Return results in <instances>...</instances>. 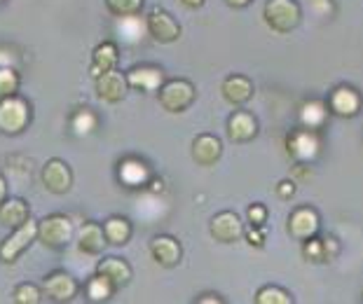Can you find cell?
Segmentation results:
<instances>
[{
  "label": "cell",
  "mask_w": 363,
  "mask_h": 304,
  "mask_svg": "<svg viewBox=\"0 0 363 304\" xmlns=\"http://www.w3.org/2000/svg\"><path fill=\"white\" fill-rule=\"evenodd\" d=\"M118 61H120V50L118 45L113 40H106L101 45L94 47L91 52V77H99L101 73H108V70L118 68Z\"/></svg>",
  "instance_id": "22"
},
{
  "label": "cell",
  "mask_w": 363,
  "mask_h": 304,
  "mask_svg": "<svg viewBox=\"0 0 363 304\" xmlns=\"http://www.w3.org/2000/svg\"><path fill=\"white\" fill-rule=\"evenodd\" d=\"M185 7H190V10H199V7L204 5V0H181Z\"/></svg>",
  "instance_id": "38"
},
{
  "label": "cell",
  "mask_w": 363,
  "mask_h": 304,
  "mask_svg": "<svg viewBox=\"0 0 363 304\" xmlns=\"http://www.w3.org/2000/svg\"><path fill=\"white\" fill-rule=\"evenodd\" d=\"M225 3L230 5V7H246L251 3V0H225Z\"/></svg>",
  "instance_id": "40"
},
{
  "label": "cell",
  "mask_w": 363,
  "mask_h": 304,
  "mask_svg": "<svg viewBox=\"0 0 363 304\" xmlns=\"http://www.w3.org/2000/svg\"><path fill=\"white\" fill-rule=\"evenodd\" d=\"M40 181H43L45 190H48V192L66 194L73 187V171L64 159L52 157V159L45 162V167L40 171Z\"/></svg>",
  "instance_id": "9"
},
{
  "label": "cell",
  "mask_w": 363,
  "mask_h": 304,
  "mask_svg": "<svg viewBox=\"0 0 363 304\" xmlns=\"http://www.w3.org/2000/svg\"><path fill=\"white\" fill-rule=\"evenodd\" d=\"M192 159L199 167H213L216 162L223 157V143L218 136L213 134H199L192 140Z\"/></svg>",
  "instance_id": "17"
},
{
  "label": "cell",
  "mask_w": 363,
  "mask_h": 304,
  "mask_svg": "<svg viewBox=\"0 0 363 304\" xmlns=\"http://www.w3.org/2000/svg\"><path fill=\"white\" fill-rule=\"evenodd\" d=\"M328 108L323 101H316V98H307L300 103L298 108V122L300 127H307V129H321L323 124L328 120Z\"/></svg>",
  "instance_id": "23"
},
{
  "label": "cell",
  "mask_w": 363,
  "mask_h": 304,
  "mask_svg": "<svg viewBox=\"0 0 363 304\" xmlns=\"http://www.w3.org/2000/svg\"><path fill=\"white\" fill-rule=\"evenodd\" d=\"M337 253H340V244L333 237L319 239L314 234V237L307 239L305 246H303V255H305L307 262H330Z\"/></svg>",
  "instance_id": "21"
},
{
  "label": "cell",
  "mask_w": 363,
  "mask_h": 304,
  "mask_svg": "<svg viewBox=\"0 0 363 304\" xmlns=\"http://www.w3.org/2000/svg\"><path fill=\"white\" fill-rule=\"evenodd\" d=\"M293 298L279 286H265L256 293V304H291Z\"/></svg>",
  "instance_id": "31"
},
{
  "label": "cell",
  "mask_w": 363,
  "mask_h": 304,
  "mask_svg": "<svg viewBox=\"0 0 363 304\" xmlns=\"http://www.w3.org/2000/svg\"><path fill=\"white\" fill-rule=\"evenodd\" d=\"M30 218L28 201L21 197H5V201L0 204V225L7 230H14L19 225H24Z\"/></svg>",
  "instance_id": "20"
},
{
  "label": "cell",
  "mask_w": 363,
  "mask_h": 304,
  "mask_svg": "<svg viewBox=\"0 0 363 304\" xmlns=\"http://www.w3.org/2000/svg\"><path fill=\"white\" fill-rule=\"evenodd\" d=\"M361 106H363V98L361 94L350 87V84H340L333 91H330V98H328V111L337 115V117H357L361 113Z\"/></svg>",
  "instance_id": "12"
},
{
  "label": "cell",
  "mask_w": 363,
  "mask_h": 304,
  "mask_svg": "<svg viewBox=\"0 0 363 304\" xmlns=\"http://www.w3.org/2000/svg\"><path fill=\"white\" fill-rule=\"evenodd\" d=\"M319 232V213L312 206H300L289 215V234L298 241L312 239Z\"/></svg>",
  "instance_id": "13"
},
{
  "label": "cell",
  "mask_w": 363,
  "mask_h": 304,
  "mask_svg": "<svg viewBox=\"0 0 363 304\" xmlns=\"http://www.w3.org/2000/svg\"><path fill=\"white\" fill-rule=\"evenodd\" d=\"M75 227L71 218L64 213H50L43 220H38V241L52 251H61L73 241Z\"/></svg>",
  "instance_id": "2"
},
{
  "label": "cell",
  "mask_w": 363,
  "mask_h": 304,
  "mask_svg": "<svg viewBox=\"0 0 363 304\" xmlns=\"http://www.w3.org/2000/svg\"><path fill=\"white\" fill-rule=\"evenodd\" d=\"M145 21H141L134 14V17H118V33L120 40H125L127 45H136L145 33Z\"/></svg>",
  "instance_id": "28"
},
{
  "label": "cell",
  "mask_w": 363,
  "mask_h": 304,
  "mask_svg": "<svg viewBox=\"0 0 363 304\" xmlns=\"http://www.w3.org/2000/svg\"><path fill=\"white\" fill-rule=\"evenodd\" d=\"M106 7L113 17H134L141 12L143 0H106Z\"/></svg>",
  "instance_id": "33"
},
{
  "label": "cell",
  "mask_w": 363,
  "mask_h": 304,
  "mask_svg": "<svg viewBox=\"0 0 363 304\" xmlns=\"http://www.w3.org/2000/svg\"><path fill=\"white\" fill-rule=\"evenodd\" d=\"M298 190V185L293 183V181H281L279 185H277V197H281V199H291L293 194H296Z\"/></svg>",
  "instance_id": "36"
},
{
  "label": "cell",
  "mask_w": 363,
  "mask_h": 304,
  "mask_svg": "<svg viewBox=\"0 0 363 304\" xmlns=\"http://www.w3.org/2000/svg\"><path fill=\"white\" fill-rule=\"evenodd\" d=\"M5 197H7V181L3 176H0V204L5 201Z\"/></svg>",
  "instance_id": "39"
},
{
  "label": "cell",
  "mask_w": 363,
  "mask_h": 304,
  "mask_svg": "<svg viewBox=\"0 0 363 304\" xmlns=\"http://www.w3.org/2000/svg\"><path fill=\"white\" fill-rule=\"evenodd\" d=\"M21 87V77L12 66H0V98L14 96Z\"/></svg>",
  "instance_id": "30"
},
{
  "label": "cell",
  "mask_w": 363,
  "mask_h": 304,
  "mask_svg": "<svg viewBox=\"0 0 363 304\" xmlns=\"http://www.w3.org/2000/svg\"><path fill=\"white\" fill-rule=\"evenodd\" d=\"M246 218H249V225H265L267 208L262 204H251L249 210H246Z\"/></svg>",
  "instance_id": "35"
},
{
  "label": "cell",
  "mask_w": 363,
  "mask_h": 304,
  "mask_svg": "<svg viewBox=\"0 0 363 304\" xmlns=\"http://www.w3.org/2000/svg\"><path fill=\"white\" fill-rule=\"evenodd\" d=\"M220 91L230 106H244L253 96V82L246 75H228L223 80Z\"/></svg>",
  "instance_id": "19"
},
{
  "label": "cell",
  "mask_w": 363,
  "mask_h": 304,
  "mask_svg": "<svg viewBox=\"0 0 363 304\" xmlns=\"http://www.w3.org/2000/svg\"><path fill=\"white\" fill-rule=\"evenodd\" d=\"M228 138L233 143H249L258 136V120L249 111H235L228 117Z\"/></svg>",
  "instance_id": "14"
},
{
  "label": "cell",
  "mask_w": 363,
  "mask_h": 304,
  "mask_svg": "<svg viewBox=\"0 0 363 304\" xmlns=\"http://www.w3.org/2000/svg\"><path fill=\"white\" fill-rule=\"evenodd\" d=\"M94 91H96L99 98L106 101V103H120L129 91L127 75L120 73L118 68L108 70V73H101L99 77H94Z\"/></svg>",
  "instance_id": "11"
},
{
  "label": "cell",
  "mask_w": 363,
  "mask_h": 304,
  "mask_svg": "<svg viewBox=\"0 0 363 304\" xmlns=\"http://www.w3.org/2000/svg\"><path fill=\"white\" fill-rule=\"evenodd\" d=\"M286 152L298 164H310L321 154V136L319 129L298 127L286 136Z\"/></svg>",
  "instance_id": "4"
},
{
  "label": "cell",
  "mask_w": 363,
  "mask_h": 304,
  "mask_svg": "<svg viewBox=\"0 0 363 304\" xmlns=\"http://www.w3.org/2000/svg\"><path fill=\"white\" fill-rule=\"evenodd\" d=\"M127 82L131 89L138 91H160V87L164 84V73L157 66H134L131 70H127Z\"/></svg>",
  "instance_id": "16"
},
{
  "label": "cell",
  "mask_w": 363,
  "mask_h": 304,
  "mask_svg": "<svg viewBox=\"0 0 363 304\" xmlns=\"http://www.w3.org/2000/svg\"><path fill=\"white\" fill-rule=\"evenodd\" d=\"M12 300L17 304H40L43 302V291L35 283L26 281V283H19L17 288H14Z\"/></svg>",
  "instance_id": "32"
},
{
  "label": "cell",
  "mask_w": 363,
  "mask_h": 304,
  "mask_svg": "<svg viewBox=\"0 0 363 304\" xmlns=\"http://www.w3.org/2000/svg\"><path fill=\"white\" fill-rule=\"evenodd\" d=\"M30 124V106L19 94L0 98V134L19 136Z\"/></svg>",
  "instance_id": "3"
},
{
  "label": "cell",
  "mask_w": 363,
  "mask_h": 304,
  "mask_svg": "<svg viewBox=\"0 0 363 304\" xmlns=\"http://www.w3.org/2000/svg\"><path fill=\"white\" fill-rule=\"evenodd\" d=\"M150 255L160 267H176L183 257V248L179 239L169 237V234H160L150 241Z\"/></svg>",
  "instance_id": "15"
},
{
  "label": "cell",
  "mask_w": 363,
  "mask_h": 304,
  "mask_svg": "<svg viewBox=\"0 0 363 304\" xmlns=\"http://www.w3.org/2000/svg\"><path fill=\"white\" fill-rule=\"evenodd\" d=\"M96 124H99V117L94 111H89V108H80V111L71 117V129L75 136H89L91 131L96 129Z\"/></svg>",
  "instance_id": "29"
},
{
  "label": "cell",
  "mask_w": 363,
  "mask_h": 304,
  "mask_svg": "<svg viewBox=\"0 0 363 304\" xmlns=\"http://www.w3.org/2000/svg\"><path fill=\"white\" fill-rule=\"evenodd\" d=\"M0 3H3V0H0Z\"/></svg>",
  "instance_id": "41"
},
{
  "label": "cell",
  "mask_w": 363,
  "mask_h": 304,
  "mask_svg": "<svg viewBox=\"0 0 363 304\" xmlns=\"http://www.w3.org/2000/svg\"><path fill=\"white\" fill-rule=\"evenodd\" d=\"M96 271L111 278L118 291L120 288H125L131 281V267H129L127 260H122V257H106V260H101L96 264Z\"/></svg>",
  "instance_id": "24"
},
{
  "label": "cell",
  "mask_w": 363,
  "mask_h": 304,
  "mask_svg": "<svg viewBox=\"0 0 363 304\" xmlns=\"http://www.w3.org/2000/svg\"><path fill=\"white\" fill-rule=\"evenodd\" d=\"M265 234H267V227H265V225H251L249 230H244L246 241H249L251 246H256V248L265 244Z\"/></svg>",
  "instance_id": "34"
},
{
  "label": "cell",
  "mask_w": 363,
  "mask_h": 304,
  "mask_svg": "<svg viewBox=\"0 0 363 304\" xmlns=\"http://www.w3.org/2000/svg\"><path fill=\"white\" fill-rule=\"evenodd\" d=\"M195 84L188 80H167L157 91V101L160 106L164 108L167 113H185L188 108L195 103Z\"/></svg>",
  "instance_id": "5"
},
{
  "label": "cell",
  "mask_w": 363,
  "mask_h": 304,
  "mask_svg": "<svg viewBox=\"0 0 363 304\" xmlns=\"http://www.w3.org/2000/svg\"><path fill=\"white\" fill-rule=\"evenodd\" d=\"M131 232H134V227H131V223L127 220V218H122V215H111L104 223L106 241L111 246H125L127 241L131 239Z\"/></svg>",
  "instance_id": "26"
},
{
  "label": "cell",
  "mask_w": 363,
  "mask_h": 304,
  "mask_svg": "<svg viewBox=\"0 0 363 304\" xmlns=\"http://www.w3.org/2000/svg\"><path fill=\"white\" fill-rule=\"evenodd\" d=\"M262 19L274 33L289 35L303 23V12L296 0H267L262 7Z\"/></svg>",
  "instance_id": "1"
},
{
  "label": "cell",
  "mask_w": 363,
  "mask_h": 304,
  "mask_svg": "<svg viewBox=\"0 0 363 304\" xmlns=\"http://www.w3.org/2000/svg\"><path fill=\"white\" fill-rule=\"evenodd\" d=\"M115 291H118V288L113 286V281L108 278V276H104V274H99V271L87 281V286H84V293H87V298L91 302H106V300H111Z\"/></svg>",
  "instance_id": "27"
},
{
  "label": "cell",
  "mask_w": 363,
  "mask_h": 304,
  "mask_svg": "<svg viewBox=\"0 0 363 304\" xmlns=\"http://www.w3.org/2000/svg\"><path fill=\"white\" fill-rule=\"evenodd\" d=\"M108 246L104 225L99 223H84L78 232V251L84 255H101Z\"/></svg>",
  "instance_id": "18"
},
{
  "label": "cell",
  "mask_w": 363,
  "mask_h": 304,
  "mask_svg": "<svg viewBox=\"0 0 363 304\" xmlns=\"http://www.w3.org/2000/svg\"><path fill=\"white\" fill-rule=\"evenodd\" d=\"M197 304H204V302H216V304H223V298H218V295H213V293H204V295H199V298L195 300Z\"/></svg>",
  "instance_id": "37"
},
{
  "label": "cell",
  "mask_w": 363,
  "mask_h": 304,
  "mask_svg": "<svg viewBox=\"0 0 363 304\" xmlns=\"http://www.w3.org/2000/svg\"><path fill=\"white\" fill-rule=\"evenodd\" d=\"M208 232L218 244H235L244 237V223L235 210H220L208 223Z\"/></svg>",
  "instance_id": "10"
},
{
  "label": "cell",
  "mask_w": 363,
  "mask_h": 304,
  "mask_svg": "<svg viewBox=\"0 0 363 304\" xmlns=\"http://www.w3.org/2000/svg\"><path fill=\"white\" fill-rule=\"evenodd\" d=\"M145 28H148V35L160 45H169L176 43L181 38V23L176 21L172 14L162 7H155V10L148 12L145 17Z\"/></svg>",
  "instance_id": "7"
},
{
  "label": "cell",
  "mask_w": 363,
  "mask_h": 304,
  "mask_svg": "<svg viewBox=\"0 0 363 304\" xmlns=\"http://www.w3.org/2000/svg\"><path fill=\"white\" fill-rule=\"evenodd\" d=\"M120 181L127 187H143L150 183V169L138 159H125L118 171Z\"/></svg>",
  "instance_id": "25"
},
{
  "label": "cell",
  "mask_w": 363,
  "mask_h": 304,
  "mask_svg": "<svg viewBox=\"0 0 363 304\" xmlns=\"http://www.w3.org/2000/svg\"><path fill=\"white\" fill-rule=\"evenodd\" d=\"M43 291L52 302H71L78 298L80 283L75 281L73 274H68L64 269H57L43 278Z\"/></svg>",
  "instance_id": "8"
},
{
  "label": "cell",
  "mask_w": 363,
  "mask_h": 304,
  "mask_svg": "<svg viewBox=\"0 0 363 304\" xmlns=\"http://www.w3.org/2000/svg\"><path fill=\"white\" fill-rule=\"evenodd\" d=\"M38 241V220H28L19 227H14L12 234L7 237L3 244H0V260L5 264H12L19 260V255L26 251V248Z\"/></svg>",
  "instance_id": "6"
}]
</instances>
